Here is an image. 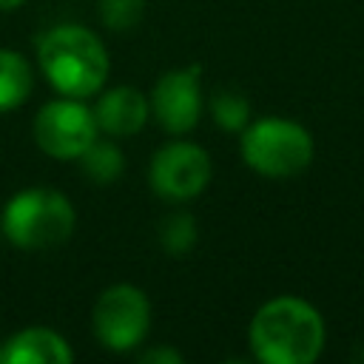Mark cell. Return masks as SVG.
Returning <instances> with one entry per match:
<instances>
[{
    "instance_id": "obj_1",
    "label": "cell",
    "mask_w": 364,
    "mask_h": 364,
    "mask_svg": "<svg viewBox=\"0 0 364 364\" xmlns=\"http://www.w3.org/2000/svg\"><path fill=\"white\" fill-rule=\"evenodd\" d=\"M327 344V324L316 304L282 293L256 307L247 324L250 358L259 364H313Z\"/></svg>"
},
{
    "instance_id": "obj_2",
    "label": "cell",
    "mask_w": 364,
    "mask_h": 364,
    "mask_svg": "<svg viewBox=\"0 0 364 364\" xmlns=\"http://www.w3.org/2000/svg\"><path fill=\"white\" fill-rule=\"evenodd\" d=\"M34 46H37V68L57 94L91 100L105 88L111 57L100 34L91 31L88 26L80 23L48 26Z\"/></svg>"
},
{
    "instance_id": "obj_3",
    "label": "cell",
    "mask_w": 364,
    "mask_h": 364,
    "mask_svg": "<svg viewBox=\"0 0 364 364\" xmlns=\"http://www.w3.org/2000/svg\"><path fill=\"white\" fill-rule=\"evenodd\" d=\"M77 228V210L63 191L23 188L11 193L0 210V236L23 250L40 253L60 247Z\"/></svg>"
},
{
    "instance_id": "obj_4",
    "label": "cell",
    "mask_w": 364,
    "mask_h": 364,
    "mask_svg": "<svg viewBox=\"0 0 364 364\" xmlns=\"http://www.w3.org/2000/svg\"><path fill=\"white\" fill-rule=\"evenodd\" d=\"M239 156L264 179H293L313 165L316 139L290 117H259L239 134Z\"/></svg>"
},
{
    "instance_id": "obj_5",
    "label": "cell",
    "mask_w": 364,
    "mask_h": 364,
    "mask_svg": "<svg viewBox=\"0 0 364 364\" xmlns=\"http://www.w3.org/2000/svg\"><path fill=\"white\" fill-rule=\"evenodd\" d=\"M91 333L111 353H134L151 333V299L131 282L105 287L91 307Z\"/></svg>"
},
{
    "instance_id": "obj_6",
    "label": "cell",
    "mask_w": 364,
    "mask_h": 364,
    "mask_svg": "<svg viewBox=\"0 0 364 364\" xmlns=\"http://www.w3.org/2000/svg\"><path fill=\"white\" fill-rule=\"evenodd\" d=\"M34 145L60 162H77L80 154L100 136L94 111L80 97H63L43 102L31 119Z\"/></svg>"
},
{
    "instance_id": "obj_7",
    "label": "cell",
    "mask_w": 364,
    "mask_h": 364,
    "mask_svg": "<svg viewBox=\"0 0 364 364\" xmlns=\"http://www.w3.org/2000/svg\"><path fill=\"white\" fill-rule=\"evenodd\" d=\"M210 176H213L210 154L191 139H168L154 151L148 162L151 191L171 205L196 199L210 185Z\"/></svg>"
},
{
    "instance_id": "obj_8",
    "label": "cell",
    "mask_w": 364,
    "mask_h": 364,
    "mask_svg": "<svg viewBox=\"0 0 364 364\" xmlns=\"http://www.w3.org/2000/svg\"><path fill=\"white\" fill-rule=\"evenodd\" d=\"M148 105H151V117L165 134L171 136L191 134L205 114L202 65H182L159 74L148 94Z\"/></svg>"
},
{
    "instance_id": "obj_9",
    "label": "cell",
    "mask_w": 364,
    "mask_h": 364,
    "mask_svg": "<svg viewBox=\"0 0 364 364\" xmlns=\"http://www.w3.org/2000/svg\"><path fill=\"white\" fill-rule=\"evenodd\" d=\"M100 134L111 139H128L136 136L151 117L148 97L136 85H114L102 88L97 94V102L91 105Z\"/></svg>"
},
{
    "instance_id": "obj_10",
    "label": "cell",
    "mask_w": 364,
    "mask_h": 364,
    "mask_svg": "<svg viewBox=\"0 0 364 364\" xmlns=\"http://www.w3.org/2000/svg\"><path fill=\"white\" fill-rule=\"evenodd\" d=\"M68 338L51 327L34 324L3 338V364H71Z\"/></svg>"
},
{
    "instance_id": "obj_11",
    "label": "cell",
    "mask_w": 364,
    "mask_h": 364,
    "mask_svg": "<svg viewBox=\"0 0 364 364\" xmlns=\"http://www.w3.org/2000/svg\"><path fill=\"white\" fill-rule=\"evenodd\" d=\"M34 91V68L26 54L0 48V114L20 108Z\"/></svg>"
},
{
    "instance_id": "obj_12",
    "label": "cell",
    "mask_w": 364,
    "mask_h": 364,
    "mask_svg": "<svg viewBox=\"0 0 364 364\" xmlns=\"http://www.w3.org/2000/svg\"><path fill=\"white\" fill-rule=\"evenodd\" d=\"M80 168L94 185H114L125 173V154L117 145V139H94L82 154H80Z\"/></svg>"
},
{
    "instance_id": "obj_13",
    "label": "cell",
    "mask_w": 364,
    "mask_h": 364,
    "mask_svg": "<svg viewBox=\"0 0 364 364\" xmlns=\"http://www.w3.org/2000/svg\"><path fill=\"white\" fill-rule=\"evenodd\" d=\"M213 125H219L222 131L228 134H242L245 125L253 119V108H250V100L236 91V88H219L213 91V97L205 102Z\"/></svg>"
},
{
    "instance_id": "obj_14",
    "label": "cell",
    "mask_w": 364,
    "mask_h": 364,
    "mask_svg": "<svg viewBox=\"0 0 364 364\" xmlns=\"http://www.w3.org/2000/svg\"><path fill=\"white\" fill-rule=\"evenodd\" d=\"M159 247L168 256H188L199 239V222L191 210H171L159 222Z\"/></svg>"
},
{
    "instance_id": "obj_15",
    "label": "cell",
    "mask_w": 364,
    "mask_h": 364,
    "mask_svg": "<svg viewBox=\"0 0 364 364\" xmlns=\"http://www.w3.org/2000/svg\"><path fill=\"white\" fill-rule=\"evenodd\" d=\"M148 0H97V17L108 31H131L145 17Z\"/></svg>"
},
{
    "instance_id": "obj_16",
    "label": "cell",
    "mask_w": 364,
    "mask_h": 364,
    "mask_svg": "<svg viewBox=\"0 0 364 364\" xmlns=\"http://www.w3.org/2000/svg\"><path fill=\"white\" fill-rule=\"evenodd\" d=\"M139 361L142 364H182L185 355L171 344H156V347L139 350Z\"/></svg>"
},
{
    "instance_id": "obj_17",
    "label": "cell",
    "mask_w": 364,
    "mask_h": 364,
    "mask_svg": "<svg viewBox=\"0 0 364 364\" xmlns=\"http://www.w3.org/2000/svg\"><path fill=\"white\" fill-rule=\"evenodd\" d=\"M28 0H0V11H14L20 6H26Z\"/></svg>"
},
{
    "instance_id": "obj_18",
    "label": "cell",
    "mask_w": 364,
    "mask_h": 364,
    "mask_svg": "<svg viewBox=\"0 0 364 364\" xmlns=\"http://www.w3.org/2000/svg\"><path fill=\"white\" fill-rule=\"evenodd\" d=\"M0 364H3V341H0Z\"/></svg>"
}]
</instances>
